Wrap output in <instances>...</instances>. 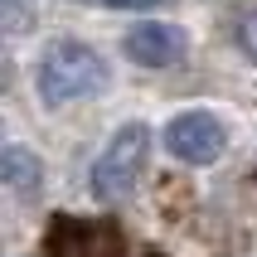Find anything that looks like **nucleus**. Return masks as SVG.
<instances>
[{"label":"nucleus","instance_id":"obj_1","mask_svg":"<svg viewBox=\"0 0 257 257\" xmlns=\"http://www.w3.org/2000/svg\"><path fill=\"white\" fill-rule=\"evenodd\" d=\"M34 87L49 107H68V102H87L107 87V63L97 49H87L78 39H58L44 49L39 68H34Z\"/></svg>","mask_w":257,"mask_h":257},{"label":"nucleus","instance_id":"obj_2","mask_svg":"<svg viewBox=\"0 0 257 257\" xmlns=\"http://www.w3.org/2000/svg\"><path fill=\"white\" fill-rule=\"evenodd\" d=\"M146 156H151V126L146 121H126L107 141L97 165H92V194L102 204L126 199L131 189H136V180H141V170H146Z\"/></svg>","mask_w":257,"mask_h":257},{"label":"nucleus","instance_id":"obj_3","mask_svg":"<svg viewBox=\"0 0 257 257\" xmlns=\"http://www.w3.org/2000/svg\"><path fill=\"white\" fill-rule=\"evenodd\" d=\"M160 141H165V151H170L180 165H214L223 151H228V131H223V121H218L214 112H204V107H189V112H175L170 121H165V131H160Z\"/></svg>","mask_w":257,"mask_h":257},{"label":"nucleus","instance_id":"obj_4","mask_svg":"<svg viewBox=\"0 0 257 257\" xmlns=\"http://www.w3.org/2000/svg\"><path fill=\"white\" fill-rule=\"evenodd\" d=\"M121 233L112 223H92V218L54 214L49 233H44V252L49 257H116Z\"/></svg>","mask_w":257,"mask_h":257},{"label":"nucleus","instance_id":"obj_5","mask_svg":"<svg viewBox=\"0 0 257 257\" xmlns=\"http://www.w3.org/2000/svg\"><path fill=\"white\" fill-rule=\"evenodd\" d=\"M121 54L141 68H175L185 58V34L175 25H136V29H126Z\"/></svg>","mask_w":257,"mask_h":257},{"label":"nucleus","instance_id":"obj_6","mask_svg":"<svg viewBox=\"0 0 257 257\" xmlns=\"http://www.w3.org/2000/svg\"><path fill=\"white\" fill-rule=\"evenodd\" d=\"M0 175H5L10 194H34V189L44 185L39 156H29L25 146H5V156H0Z\"/></svg>","mask_w":257,"mask_h":257},{"label":"nucleus","instance_id":"obj_7","mask_svg":"<svg viewBox=\"0 0 257 257\" xmlns=\"http://www.w3.org/2000/svg\"><path fill=\"white\" fill-rule=\"evenodd\" d=\"M238 49H243V54L257 63V15H247L243 25H238Z\"/></svg>","mask_w":257,"mask_h":257},{"label":"nucleus","instance_id":"obj_8","mask_svg":"<svg viewBox=\"0 0 257 257\" xmlns=\"http://www.w3.org/2000/svg\"><path fill=\"white\" fill-rule=\"evenodd\" d=\"M97 5H112V10H151L160 0H97Z\"/></svg>","mask_w":257,"mask_h":257},{"label":"nucleus","instance_id":"obj_9","mask_svg":"<svg viewBox=\"0 0 257 257\" xmlns=\"http://www.w3.org/2000/svg\"><path fill=\"white\" fill-rule=\"evenodd\" d=\"M146 257H165V252H146Z\"/></svg>","mask_w":257,"mask_h":257}]
</instances>
